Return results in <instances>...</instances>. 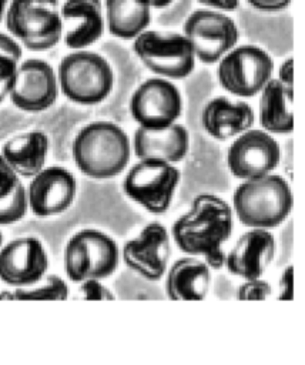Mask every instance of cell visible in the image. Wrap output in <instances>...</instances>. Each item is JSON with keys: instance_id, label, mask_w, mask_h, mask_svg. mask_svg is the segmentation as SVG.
Wrapping results in <instances>:
<instances>
[{"instance_id": "obj_1", "label": "cell", "mask_w": 305, "mask_h": 365, "mask_svg": "<svg viewBox=\"0 0 305 365\" xmlns=\"http://www.w3.org/2000/svg\"><path fill=\"white\" fill-rule=\"evenodd\" d=\"M171 234L182 252L200 255L208 267L219 269L225 264L222 245L232 234V208L218 195L200 194L172 224Z\"/></svg>"}, {"instance_id": "obj_2", "label": "cell", "mask_w": 305, "mask_h": 365, "mask_svg": "<svg viewBox=\"0 0 305 365\" xmlns=\"http://www.w3.org/2000/svg\"><path fill=\"white\" fill-rule=\"evenodd\" d=\"M130 140L117 124L93 121L84 125L73 141V158L78 170L91 178L118 175L128 164Z\"/></svg>"}, {"instance_id": "obj_3", "label": "cell", "mask_w": 305, "mask_h": 365, "mask_svg": "<svg viewBox=\"0 0 305 365\" xmlns=\"http://www.w3.org/2000/svg\"><path fill=\"white\" fill-rule=\"evenodd\" d=\"M238 220L251 228H274L284 222L292 208V194L281 175L267 174L245 180L232 195Z\"/></svg>"}, {"instance_id": "obj_4", "label": "cell", "mask_w": 305, "mask_h": 365, "mask_svg": "<svg viewBox=\"0 0 305 365\" xmlns=\"http://www.w3.org/2000/svg\"><path fill=\"white\" fill-rule=\"evenodd\" d=\"M4 17L9 33L29 50H48L61 40L58 0H10Z\"/></svg>"}, {"instance_id": "obj_5", "label": "cell", "mask_w": 305, "mask_h": 365, "mask_svg": "<svg viewBox=\"0 0 305 365\" xmlns=\"http://www.w3.org/2000/svg\"><path fill=\"white\" fill-rule=\"evenodd\" d=\"M63 94L78 104H97L111 91L114 76L108 61L93 51H74L63 57L57 71Z\"/></svg>"}, {"instance_id": "obj_6", "label": "cell", "mask_w": 305, "mask_h": 365, "mask_svg": "<svg viewBox=\"0 0 305 365\" xmlns=\"http://www.w3.org/2000/svg\"><path fill=\"white\" fill-rule=\"evenodd\" d=\"M118 259L115 241L94 228L76 232L64 248V269L73 282L107 278L115 271Z\"/></svg>"}, {"instance_id": "obj_7", "label": "cell", "mask_w": 305, "mask_h": 365, "mask_svg": "<svg viewBox=\"0 0 305 365\" xmlns=\"http://www.w3.org/2000/svg\"><path fill=\"white\" fill-rule=\"evenodd\" d=\"M134 38L135 54L152 73L168 78H184L192 73L195 53L184 34L144 30Z\"/></svg>"}, {"instance_id": "obj_8", "label": "cell", "mask_w": 305, "mask_h": 365, "mask_svg": "<svg viewBox=\"0 0 305 365\" xmlns=\"http://www.w3.org/2000/svg\"><path fill=\"white\" fill-rule=\"evenodd\" d=\"M181 174L168 161L143 158L127 173L123 190L128 198L151 214H164L174 197Z\"/></svg>"}, {"instance_id": "obj_9", "label": "cell", "mask_w": 305, "mask_h": 365, "mask_svg": "<svg viewBox=\"0 0 305 365\" xmlns=\"http://www.w3.org/2000/svg\"><path fill=\"white\" fill-rule=\"evenodd\" d=\"M218 64V81L234 96L252 97L272 77L274 61L257 46H239L227 51Z\"/></svg>"}, {"instance_id": "obj_10", "label": "cell", "mask_w": 305, "mask_h": 365, "mask_svg": "<svg viewBox=\"0 0 305 365\" xmlns=\"http://www.w3.org/2000/svg\"><path fill=\"white\" fill-rule=\"evenodd\" d=\"M184 36L200 61L214 64L237 44L239 31L231 17L215 10H197L185 20Z\"/></svg>"}, {"instance_id": "obj_11", "label": "cell", "mask_w": 305, "mask_h": 365, "mask_svg": "<svg viewBox=\"0 0 305 365\" xmlns=\"http://www.w3.org/2000/svg\"><path fill=\"white\" fill-rule=\"evenodd\" d=\"M281 160L279 144L267 131L247 130L229 145L227 164L239 180H252L269 174Z\"/></svg>"}, {"instance_id": "obj_12", "label": "cell", "mask_w": 305, "mask_h": 365, "mask_svg": "<svg viewBox=\"0 0 305 365\" xmlns=\"http://www.w3.org/2000/svg\"><path fill=\"white\" fill-rule=\"evenodd\" d=\"M130 111L141 127L161 128L175 123L181 115L182 98L171 81L148 78L133 93Z\"/></svg>"}, {"instance_id": "obj_13", "label": "cell", "mask_w": 305, "mask_h": 365, "mask_svg": "<svg viewBox=\"0 0 305 365\" xmlns=\"http://www.w3.org/2000/svg\"><path fill=\"white\" fill-rule=\"evenodd\" d=\"M58 96V81L53 67L40 58L19 63L14 83L9 94L11 103L30 113L50 108Z\"/></svg>"}, {"instance_id": "obj_14", "label": "cell", "mask_w": 305, "mask_h": 365, "mask_svg": "<svg viewBox=\"0 0 305 365\" xmlns=\"http://www.w3.org/2000/svg\"><path fill=\"white\" fill-rule=\"evenodd\" d=\"M47 268L48 257L38 238H16L0 248V279L7 285H33L44 277Z\"/></svg>"}, {"instance_id": "obj_15", "label": "cell", "mask_w": 305, "mask_h": 365, "mask_svg": "<svg viewBox=\"0 0 305 365\" xmlns=\"http://www.w3.org/2000/svg\"><path fill=\"white\" fill-rule=\"evenodd\" d=\"M170 255L168 231L157 221L147 224L138 237L127 241L123 248L127 267L148 281H158L165 274Z\"/></svg>"}, {"instance_id": "obj_16", "label": "cell", "mask_w": 305, "mask_h": 365, "mask_svg": "<svg viewBox=\"0 0 305 365\" xmlns=\"http://www.w3.org/2000/svg\"><path fill=\"white\" fill-rule=\"evenodd\" d=\"M77 192L74 175L58 165L40 170L27 190V202L31 212L46 218L64 212L73 204Z\"/></svg>"}, {"instance_id": "obj_17", "label": "cell", "mask_w": 305, "mask_h": 365, "mask_svg": "<svg viewBox=\"0 0 305 365\" xmlns=\"http://www.w3.org/2000/svg\"><path fill=\"white\" fill-rule=\"evenodd\" d=\"M275 255L274 235L265 228H252L244 232L229 252L225 264L232 275L244 279L261 278Z\"/></svg>"}, {"instance_id": "obj_18", "label": "cell", "mask_w": 305, "mask_h": 365, "mask_svg": "<svg viewBox=\"0 0 305 365\" xmlns=\"http://www.w3.org/2000/svg\"><path fill=\"white\" fill-rule=\"evenodd\" d=\"M60 14L68 48H86L103 36L104 17L100 0H66Z\"/></svg>"}, {"instance_id": "obj_19", "label": "cell", "mask_w": 305, "mask_h": 365, "mask_svg": "<svg viewBox=\"0 0 305 365\" xmlns=\"http://www.w3.org/2000/svg\"><path fill=\"white\" fill-rule=\"evenodd\" d=\"M190 145V135L184 125L170 124L161 128L138 127L134 133V153L143 158H155L168 163L181 161Z\"/></svg>"}, {"instance_id": "obj_20", "label": "cell", "mask_w": 305, "mask_h": 365, "mask_svg": "<svg viewBox=\"0 0 305 365\" xmlns=\"http://www.w3.org/2000/svg\"><path fill=\"white\" fill-rule=\"evenodd\" d=\"M254 110L248 103L215 97L202 110L201 121L205 131L217 138L227 140L249 130L254 124Z\"/></svg>"}, {"instance_id": "obj_21", "label": "cell", "mask_w": 305, "mask_h": 365, "mask_svg": "<svg viewBox=\"0 0 305 365\" xmlns=\"http://www.w3.org/2000/svg\"><path fill=\"white\" fill-rule=\"evenodd\" d=\"M47 153L48 137L43 131L17 134L7 140L0 151L11 170L23 178H31L44 168Z\"/></svg>"}, {"instance_id": "obj_22", "label": "cell", "mask_w": 305, "mask_h": 365, "mask_svg": "<svg viewBox=\"0 0 305 365\" xmlns=\"http://www.w3.org/2000/svg\"><path fill=\"white\" fill-rule=\"evenodd\" d=\"M210 281L207 262L192 257L180 258L167 274L165 292L172 301H201L208 294Z\"/></svg>"}, {"instance_id": "obj_23", "label": "cell", "mask_w": 305, "mask_h": 365, "mask_svg": "<svg viewBox=\"0 0 305 365\" xmlns=\"http://www.w3.org/2000/svg\"><path fill=\"white\" fill-rule=\"evenodd\" d=\"M292 87L278 78H269L261 88L259 120L265 131L288 134L294 128Z\"/></svg>"}, {"instance_id": "obj_24", "label": "cell", "mask_w": 305, "mask_h": 365, "mask_svg": "<svg viewBox=\"0 0 305 365\" xmlns=\"http://www.w3.org/2000/svg\"><path fill=\"white\" fill-rule=\"evenodd\" d=\"M105 20L113 36L134 38L150 24V0H105Z\"/></svg>"}, {"instance_id": "obj_25", "label": "cell", "mask_w": 305, "mask_h": 365, "mask_svg": "<svg viewBox=\"0 0 305 365\" xmlns=\"http://www.w3.org/2000/svg\"><path fill=\"white\" fill-rule=\"evenodd\" d=\"M68 287L63 278L58 275H47L43 277L33 285L29 287H17L13 292L0 294L1 298L20 299V301H44V299H67Z\"/></svg>"}, {"instance_id": "obj_26", "label": "cell", "mask_w": 305, "mask_h": 365, "mask_svg": "<svg viewBox=\"0 0 305 365\" xmlns=\"http://www.w3.org/2000/svg\"><path fill=\"white\" fill-rule=\"evenodd\" d=\"M20 58V44L14 37L0 33V103H3L11 91Z\"/></svg>"}, {"instance_id": "obj_27", "label": "cell", "mask_w": 305, "mask_h": 365, "mask_svg": "<svg viewBox=\"0 0 305 365\" xmlns=\"http://www.w3.org/2000/svg\"><path fill=\"white\" fill-rule=\"evenodd\" d=\"M27 208V191L21 182L11 194L0 200V225L20 221L26 215Z\"/></svg>"}, {"instance_id": "obj_28", "label": "cell", "mask_w": 305, "mask_h": 365, "mask_svg": "<svg viewBox=\"0 0 305 365\" xmlns=\"http://www.w3.org/2000/svg\"><path fill=\"white\" fill-rule=\"evenodd\" d=\"M272 292L269 284L261 278L245 279L238 288V299L241 301H259L265 299Z\"/></svg>"}, {"instance_id": "obj_29", "label": "cell", "mask_w": 305, "mask_h": 365, "mask_svg": "<svg viewBox=\"0 0 305 365\" xmlns=\"http://www.w3.org/2000/svg\"><path fill=\"white\" fill-rule=\"evenodd\" d=\"M20 184V177L11 170L0 154V200L11 194Z\"/></svg>"}, {"instance_id": "obj_30", "label": "cell", "mask_w": 305, "mask_h": 365, "mask_svg": "<svg viewBox=\"0 0 305 365\" xmlns=\"http://www.w3.org/2000/svg\"><path fill=\"white\" fill-rule=\"evenodd\" d=\"M80 294L84 299H114L113 292L105 288L100 279H86L80 282Z\"/></svg>"}, {"instance_id": "obj_31", "label": "cell", "mask_w": 305, "mask_h": 365, "mask_svg": "<svg viewBox=\"0 0 305 365\" xmlns=\"http://www.w3.org/2000/svg\"><path fill=\"white\" fill-rule=\"evenodd\" d=\"M247 3L261 11H279L286 9L291 0H247Z\"/></svg>"}, {"instance_id": "obj_32", "label": "cell", "mask_w": 305, "mask_h": 365, "mask_svg": "<svg viewBox=\"0 0 305 365\" xmlns=\"http://www.w3.org/2000/svg\"><path fill=\"white\" fill-rule=\"evenodd\" d=\"M279 299H292V267H286L279 279Z\"/></svg>"}, {"instance_id": "obj_33", "label": "cell", "mask_w": 305, "mask_h": 365, "mask_svg": "<svg viewBox=\"0 0 305 365\" xmlns=\"http://www.w3.org/2000/svg\"><path fill=\"white\" fill-rule=\"evenodd\" d=\"M198 3L212 7V9H218V10H224V11H232L237 10L239 6V0H197Z\"/></svg>"}, {"instance_id": "obj_34", "label": "cell", "mask_w": 305, "mask_h": 365, "mask_svg": "<svg viewBox=\"0 0 305 365\" xmlns=\"http://www.w3.org/2000/svg\"><path fill=\"white\" fill-rule=\"evenodd\" d=\"M278 80H281L284 84L292 87V58H286L281 67H279V73H278Z\"/></svg>"}, {"instance_id": "obj_35", "label": "cell", "mask_w": 305, "mask_h": 365, "mask_svg": "<svg viewBox=\"0 0 305 365\" xmlns=\"http://www.w3.org/2000/svg\"><path fill=\"white\" fill-rule=\"evenodd\" d=\"M171 3H172V0H150L151 7H155V9H164V7L170 6Z\"/></svg>"}, {"instance_id": "obj_36", "label": "cell", "mask_w": 305, "mask_h": 365, "mask_svg": "<svg viewBox=\"0 0 305 365\" xmlns=\"http://www.w3.org/2000/svg\"><path fill=\"white\" fill-rule=\"evenodd\" d=\"M9 1L10 0H0V21L6 16V10H7V6H9Z\"/></svg>"}, {"instance_id": "obj_37", "label": "cell", "mask_w": 305, "mask_h": 365, "mask_svg": "<svg viewBox=\"0 0 305 365\" xmlns=\"http://www.w3.org/2000/svg\"><path fill=\"white\" fill-rule=\"evenodd\" d=\"M1 244H3V234H1V231H0V248H1Z\"/></svg>"}]
</instances>
